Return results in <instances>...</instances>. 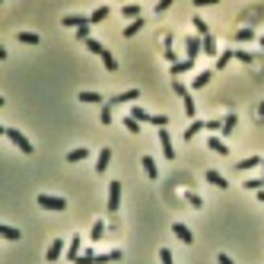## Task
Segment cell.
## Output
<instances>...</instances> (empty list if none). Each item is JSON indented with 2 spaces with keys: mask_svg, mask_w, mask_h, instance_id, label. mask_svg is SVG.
Returning a JSON list of instances; mask_svg holds the SVG:
<instances>
[{
  "mask_svg": "<svg viewBox=\"0 0 264 264\" xmlns=\"http://www.w3.org/2000/svg\"><path fill=\"white\" fill-rule=\"evenodd\" d=\"M258 201H261V204H264V191H258Z\"/></svg>",
  "mask_w": 264,
  "mask_h": 264,
  "instance_id": "cell-46",
  "label": "cell"
},
{
  "mask_svg": "<svg viewBox=\"0 0 264 264\" xmlns=\"http://www.w3.org/2000/svg\"><path fill=\"white\" fill-rule=\"evenodd\" d=\"M169 6H172V0H159V3H156V13H166Z\"/></svg>",
  "mask_w": 264,
  "mask_h": 264,
  "instance_id": "cell-43",
  "label": "cell"
},
{
  "mask_svg": "<svg viewBox=\"0 0 264 264\" xmlns=\"http://www.w3.org/2000/svg\"><path fill=\"white\" fill-rule=\"evenodd\" d=\"M105 229H108L105 223H102V220H96V223H92V233H89V235H92V239L99 242V239H102V235H105Z\"/></svg>",
  "mask_w": 264,
  "mask_h": 264,
  "instance_id": "cell-34",
  "label": "cell"
},
{
  "mask_svg": "<svg viewBox=\"0 0 264 264\" xmlns=\"http://www.w3.org/2000/svg\"><path fill=\"white\" fill-rule=\"evenodd\" d=\"M102 64H105V70H108V73H115V70H118V60L112 58V51H108V48L102 51Z\"/></svg>",
  "mask_w": 264,
  "mask_h": 264,
  "instance_id": "cell-29",
  "label": "cell"
},
{
  "mask_svg": "<svg viewBox=\"0 0 264 264\" xmlns=\"http://www.w3.org/2000/svg\"><path fill=\"white\" fill-rule=\"evenodd\" d=\"M64 26H70V29H86V26H92L89 23V16H64Z\"/></svg>",
  "mask_w": 264,
  "mask_h": 264,
  "instance_id": "cell-14",
  "label": "cell"
},
{
  "mask_svg": "<svg viewBox=\"0 0 264 264\" xmlns=\"http://www.w3.org/2000/svg\"><path fill=\"white\" fill-rule=\"evenodd\" d=\"M188 204H191V207H198V210H201V207H204V201H201L194 191H188Z\"/></svg>",
  "mask_w": 264,
  "mask_h": 264,
  "instance_id": "cell-41",
  "label": "cell"
},
{
  "mask_svg": "<svg viewBox=\"0 0 264 264\" xmlns=\"http://www.w3.org/2000/svg\"><path fill=\"white\" fill-rule=\"evenodd\" d=\"M159 147H162V156H166V159H175V147H172V137H169L166 127L159 131Z\"/></svg>",
  "mask_w": 264,
  "mask_h": 264,
  "instance_id": "cell-9",
  "label": "cell"
},
{
  "mask_svg": "<svg viewBox=\"0 0 264 264\" xmlns=\"http://www.w3.org/2000/svg\"><path fill=\"white\" fill-rule=\"evenodd\" d=\"M207 147H210L213 153H220V156H229V147H226V140H223V137H210V140H207Z\"/></svg>",
  "mask_w": 264,
  "mask_h": 264,
  "instance_id": "cell-17",
  "label": "cell"
},
{
  "mask_svg": "<svg viewBox=\"0 0 264 264\" xmlns=\"http://www.w3.org/2000/svg\"><path fill=\"white\" fill-rule=\"evenodd\" d=\"M181 105H185V115H188V118H191V121H198V102H194L191 96H185V99H181Z\"/></svg>",
  "mask_w": 264,
  "mask_h": 264,
  "instance_id": "cell-21",
  "label": "cell"
},
{
  "mask_svg": "<svg viewBox=\"0 0 264 264\" xmlns=\"http://www.w3.org/2000/svg\"><path fill=\"white\" fill-rule=\"evenodd\" d=\"M0 235H3V239H10V242H16V239H19V235H23V233H19L16 226H0Z\"/></svg>",
  "mask_w": 264,
  "mask_h": 264,
  "instance_id": "cell-32",
  "label": "cell"
},
{
  "mask_svg": "<svg viewBox=\"0 0 264 264\" xmlns=\"http://www.w3.org/2000/svg\"><path fill=\"white\" fill-rule=\"evenodd\" d=\"M144 26H147V23H144V19H137V23H131V26H124V38H131V35H137V32H140V29H144Z\"/></svg>",
  "mask_w": 264,
  "mask_h": 264,
  "instance_id": "cell-33",
  "label": "cell"
},
{
  "mask_svg": "<svg viewBox=\"0 0 264 264\" xmlns=\"http://www.w3.org/2000/svg\"><path fill=\"white\" fill-rule=\"evenodd\" d=\"M131 118H137L140 124H156L159 131L169 124V118H166V115H153V112H144V108H137V105L131 108Z\"/></svg>",
  "mask_w": 264,
  "mask_h": 264,
  "instance_id": "cell-2",
  "label": "cell"
},
{
  "mask_svg": "<svg viewBox=\"0 0 264 264\" xmlns=\"http://www.w3.org/2000/svg\"><path fill=\"white\" fill-rule=\"evenodd\" d=\"M235 121H239V118H235V115L233 112H226V118H223V137H229V134H233V127H235Z\"/></svg>",
  "mask_w": 264,
  "mask_h": 264,
  "instance_id": "cell-24",
  "label": "cell"
},
{
  "mask_svg": "<svg viewBox=\"0 0 264 264\" xmlns=\"http://www.w3.org/2000/svg\"><path fill=\"white\" fill-rule=\"evenodd\" d=\"M210 77H213V70H201V73H198V77H194V80H191V89H204V86H207V83H210Z\"/></svg>",
  "mask_w": 264,
  "mask_h": 264,
  "instance_id": "cell-19",
  "label": "cell"
},
{
  "mask_svg": "<svg viewBox=\"0 0 264 264\" xmlns=\"http://www.w3.org/2000/svg\"><path fill=\"white\" fill-rule=\"evenodd\" d=\"M159 264H175V261H172V252H169V248H159Z\"/></svg>",
  "mask_w": 264,
  "mask_h": 264,
  "instance_id": "cell-40",
  "label": "cell"
},
{
  "mask_svg": "<svg viewBox=\"0 0 264 264\" xmlns=\"http://www.w3.org/2000/svg\"><path fill=\"white\" fill-rule=\"evenodd\" d=\"M261 45H264V35H261Z\"/></svg>",
  "mask_w": 264,
  "mask_h": 264,
  "instance_id": "cell-48",
  "label": "cell"
},
{
  "mask_svg": "<svg viewBox=\"0 0 264 264\" xmlns=\"http://www.w3.org/2000/svg\"><path fill=\"white\" fill-rule=\"evenodd\" d=\"M172 235L178 242H185V245H191V242H194V233L185 226V223H172Z\"/></svg>",
  "mask_w": 264,
  "mask_h": 264,
  "instance_id": "cell-6",
  "label": "cell"
},
{
  "mask_svg": "<svg viewBox=\"0 0 264 264\" xmlns=\"http://www.w3.org/2000/svg\"><path fill=\"white\" fill-rule=\"evenodd\" d=\"M121 16H124V19H131V23L144 19V16H140V6H137V3H124V6H121Z\"/></svg>",
  "mask_w": 264,
  "mask_h": 264,
  "instance_id": "cell-15",
  "label": "cell"
},
{
  "mask_svg": "<svg viewBox=\"0 0 264 264\" xmlns=\"http://www.w3.org/2000/svg\"><path fill=\"white\" fill-rule=\"evenodd\" d=\"M86 45V48H89L92 54H99V58H102V51H105V45L102 42H96V38H89V42H83Z\"/></svg>",
  "mask_w": 264,
  "mask_h": 264,
  "instance_id": "cell-37",
  "label": "cell"
},
{
  "mask_svg": "<svg viewBox=\"0 0 264 264\" xmlns=\"http://www.w3.org/2000/svg\"><path fill=\"white\" fill-rule=\"evenodd\" d=\"M204 54H210V58H220V48H216V38H213V35L204 38Z\"/></svg>",
  "mask_w": 264,
  "mask_h": 264,
  "instance_id": "cell-27",
  "label": "cell"
},
{
  "mask_svg": "<svg viewBox=\"0 0 264 264\" xmlns=\"http://www.w3.org/2000/svg\"><path fill=\"white\" fill-rule=\"evenodd\" d=\"M201 131H207V121H201V118H198V121H191V124L185 127V140H194Z\"/></svg>",
  "mask_w": 264,
  "mask_h": 264,
  "instance_id": "cell-13",
  "label": "cell"
},
{
  "mask_svg": "<svg viewBox=\"0 0 264 264\" xmlns=\"http://www.w3.org/2000/svg\"><path fill=\"white\" fill-rule=\"evenodd\" d=\"M64 255H67L64 239H51V245H48V252H45V258H48V261H58V258H64Z\"/></svg>",
  "mask_w": 264,
  "mask_h": 264,
  "instance_id": "cell-4",
  "label": "cell"
},
{
  "mask_svg": "<svg viewBox=\"0 0 264 264\" xmlns=\"http://www.w3.org/2000/svg\"><path fill=\"white\" fill-rule=\"evenodd\" d=\"M121 207V181H112V185H108V210H118Z\"/></svg>",
  "mask_w": 264,
  "mask_h": 264,
  "instance_id": "cell-5",
  "label": "cell"
},
{
  "mask_svg": "<svg viewBox=\"0 0 264 264\" xmlns=\"http://www.w3.org/2000/svg\"><path fill=\"white\" fill-rule=\"evenodd\" d=\"M124 127H127L131 134H140V121H137V118H124Z\"/></svg>",
  "mask_w": 264,
  "mask_h": 264,
  "instance_id": "cell-38",
  "label": "cell"
},
{
  "mask_svg": "<svg viewBox=\"0 0 264 264\" xmlns=\"http://www.w3.org/2000/svg\"><path fill=\"white\" fill-rule=\"evenodd\" d=\"M86 156H89V150H83V147H77V150L67 153V162H83Z\"/></svg>",
  "mask_w": 264,
  "mask_h": 264,
  "instance_id": "cell-28",
  "label": "cell"
},
{
  "mask_svg": "<svg viewBox=\"0 0 264 264\" xmlns=\"http://www.w3.org/2000/svg\"><path fill=\"white\" fill-rule=\"evenodd\" d=\"M235 58H239L242 64H255V54L252 51H235Z\"/></svg>",
  "mask_w": 264,
  "mask_h": 264,
  "instance_id": "cell-39",
  "label": "cell"
},
{
  "mask_svg": "<svg viewBox=\"0 0 264 264\" xmlns=\"http://www.w3.org/2000/svg\"><path fill=\"white\" fill-rule=\"evenodd\" d=\"M108 162H112V150H108V147H102V150H99V156H96V172H99V175L108 169Z\"/></svg>",
  "mask_w": 264,
  "mask_h": 264,
  "instance_id": "cell-12",
  "label": "cell"
},
{
  "mask_svg": "<svg viewBox=\"0 0 264 264\" xmlns=\"http://www.w3.org/2000/svg\"><path fill=\"white\" fill-rule=\"evenodd\" d=\"M207 131H223V121H207Z\"/></svg>",
  "mask_w": 264,
  "mask_h": 264,
  "instance_id": "cell-44",
  "label": "cell"
},
{
  "mask_svg": "<svg viewBox=\"0 0 264 264\" xmlns=\"http://www.w3.org/2000/svg\"><path fill=\"white\" fill-rule=\"evenodd\" d=\"M220 264H235V261L229 258V255H220Z\"/></svg>",
  "mask_w": 264,
  "mask_h": 264,
  "instance_id": "cell-45",
  "label": "cell"
},
{
  "mask_svg": "<svg viewBox=\"0 0 264 264\" xmlns=\"http://www.w3.org/2000/svg\"><path fill=\"white\" fill-rule=\"evenodd\" d=\"M185 48H188V60H194L201 51H204V38H198V35H188V38H185Z\"/></svg>",
  "mask_w": 264,
  "mask_h": 264,
  "instance_id": "cell-7",
  "label": "cell"
},
{
  "mask_svg": "<svg viewBox=\"0 0 264 264\" xmlns=\"http://www.w3.org/2000/svg\"><path fill=\"white\" fill-rule=\"evenodd\" d=\"M140 162H144V172H147V178H159V169H156V162H153V156H144Z\"/></svg>",
  "mask_w": 264,
  "mask_h": 264,
  "instance_id": "cell-22",
  "label": "cell"
},
{
  "mask_svg": "<svg viewBox=\"0 0 264 264\" xmlns=\"http://www.w3.org/2000/svg\"><path fill=\"white\" fill-rule=\"evenodd\" d=\"M108 13H112L108 6H96V10L89 13V23H92V26H96V23H105V19H108Z\"/></svg>",
  "mask_w": 264,
  "mask_h": 264,
  "instance_id": "cell-23",
  "label": "cell"
},
{
  "mask_svg": "<svg viewBox=\"0 0 264 264\" xmlns=\"http://www.w3.org/2000/svg\"><path fill=\"white\" fill-rule=\"evenodd\" d=\"M261 156H258V153H255V156H245V159H239V162H235V169H239V172H252V169H258L261 166Z\"/></svg>",
  "mask_w": 264,
  "mask_h": 264,
  "instance_id": "cell-10",
  "label": "cell"
},
{
  "mask_svg": "<svg viewBox=\"0 0 264 264\" xmlns=\"http://www.w3.org/2000/svg\"><path fill=\"white\" fill-rule=\"evenodd\" d=\"M235 58V51H220V58H216V70H226V67H229V60H233Z\"/></svg>",
  "mask_w": 264,
  "mask_h": 264,
  "instance_id": "cell-25",
  "label": "cell"
},
{
  "mask_svg": "<svg viewBox=\"0 0 264 264\" xmlns=\"http://www.w3.org/2000/svg\"><path fill=\"white\" fill-rule=\"evenodd\" d=\"M204 178L210 181L213 188H229V178H223V175L216 172V169H207V172H204Z\"/></svg>",
  "mask_w": 264,
  "mask_h": 264,
  "instance_id": "cell-11",
  "label": "cell"
},
{
  "mask_svg": "<svg viewBox=\"0 0 264 264\" xmlns=\"http://www.w3.org/2000/svg\"><path fill=\"white\" fill-rule=\"evenodd\" d=\"M19 42H23V45H38V35H35V32H19Z\"/></svg>",
  "mask_w": 264,
  "mask_h": 264,
  "instance_id": "cell-36",
  "label": "cell"
},
{
  "mask_svg": "<svg viewBox=\"0 0 264 264\" xmlns=\"http://www.w3.org/2000/svg\"><path fill=\"white\" fill-rule=\"evenodd\" d=\"M172 92H175V96H178V99H185V96H191V89H188V86H185V83H181V80H172Z\"/></svg>",
  "mask_w": 264,
  "mask_h": 264,
  "instance_id": "cell-31",
  "label": "cell"
},
{
  "mask_svg": "<svg viewBox=\"0 0 264 264\" xmlns=\"http://www.w3.org/2000/svg\"><path fill=\"white\" fill-rule=\"evenodd\" d=\"M137 99H140L137 89H127V92H118V96H112L105 105H127V102H137Z\"/></svg>",
  "mask_w": 264,
  "mask_h": 264,
  "instance_id": "cell-8",
  "label": "cell"
},
{
  "mask_svg": "<svg viewBox=\"0 0 264 264\" xmlns=\"http://www.w3.org/2000/svg\"><path fill=\"white\" fill-rule=\"evenodd\" d=\"M255 38V29L252 26H245V29H235V42H252Z\"/></svg>",
  "mask_w": 264,
  "mask_h": 264,
  "instance_id": "cell-30",
  "label": "cell"
},
{
  "mask_svg": "<svg viewBox=\"0 0 264 264\" xmlns=\"http://www.w3.org/2000/svg\"><path fill=\"white\" fill-rule=\"evenodd\" d=\"M191 26H194V35H198V38H207V35H210V26H207L201 16H194V19H191Z\"/></svg>",
  "mask_w": 264,
  "mask_h": 264,
  "instance_id": "cell-18",
  "label": "cell"
},
{
  "mask_svg": "<svg viewBox=\"0 0 264 264\" xmlns=\"http://www.w3.org/2000/svg\"><path fill=\"white\" fill-rule=\"evenodd\" d=\"M3 137L10 140V144L16 147L19 153H26V156H32V144H29V137H26L23 131H16V127H3Z\"/></svg>",
  "mask_w": 264,
  "mask_h": 264,
  "instance_id": "cell-1",
  "label": "cell"
},
{
  "mask_svg": "<svg viewBox=\"0 0 264 264\" xmlns=\"http://www.w3.org/2000/svg\"><path fill=\"white\" fill-rule=\"evenodd\" d=\"M191 67H194V60H188V58H185V60H178V64H172V77L178 80L181 73H188V70H191Z\"/></svg>",
  "mask_w": 264,
  "mask_h": 264,
  "instance_id": "cell-20",
  "label": "cell"
},
{
  "mask_svg": "<svg viewBox=\"0 0 264 264\" xmlns=\"http://www.w3.org/2000/svg\"><path fill=\"white\" fill-rule=\"evenodd\" d=\"M80 255H83V252H80V235H73V239H70V245H67V255H64V258L77 264V258H80Z\"/></svg>",
  "mask_w": 264,
  "mask_h": 264,
  "instance_id": "cell-16",
  "label": "cell"
},
{
  "mask_svg": "<svg viewBox=\"0 0 264 264\" xmlns=\"http://www.w3.org/2000/svg\"><path fill=\"white\" fill-rule=\"evenodd\" d=\"M38 207H45V210H67V201L58 198V194H38Z\"/></svg>",
  "mask_w": 264,
  "mask_h": 264,
  "instance_id": "cell-3",
  "label": "cell"
},
{
  "mask_svg": "<svg viewBox=\"0 0 264 264\" xmlns=\"http://www.w3.org/2000/svg\"><path fill=\"white\" fill-rule=\"evenodd\" d=\"M99 121H102V124H112V105H102V118Z\"/></svg>",
  "mask_w": 264,
  "mask_h": 264,
  "instance_id": "cell-42",
  "label": "cell"
},
{
  "mask_svg": "<svg viewBox=\"0 0 264 264\" xmlns=\"http://www.w3.org/2000/svg\"><path fill=\"white\" fill-rule=\"evenodd\" d=\"M261 172H264V162H261Z\"/></svg>",
  "mask_w": 264,
  "mask_h": 264,
  "instance_id": "cell-47",
  "label": "cell"
},
{
  "mask_svg": "<svg viewBox=\"0 0 264 264\" xmlns=\"http://www.w3.org/2000/svg\"><path fill=\"white\" fill-rule=\"evenodd\" d=\"M77 102H86V105H99V102H102V96H99V92H80V96H77Z\"/></svg>",
  "mask_w": 264,
  "mask_h": 264,
  "instance_id": "cell-26",
  "label": "cell"
},
{
  "mask_svg": "<svg viewBox=\"0 0 264 264\" xmlns=\"http://www.w3.org/2000/svg\"><path fill=\"white\" fill-rule=\"evenodd\" d=\"M245 191H264V178H245Z\"/></svg>",
  "mask_w": 264,
  "mask_h": 264,
  "instance_id": "cell-35",
  "label": "cell"
}]
</instances>
